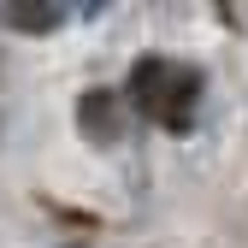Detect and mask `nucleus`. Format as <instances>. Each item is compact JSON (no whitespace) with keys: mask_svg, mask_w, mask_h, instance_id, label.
I'll use <instances>...</instances> for the list:
<instances>
[{"mask_svg":"<svg viewBox=\"0 0 248 248\" xmlns=\"http://www.w3.org/2000/svg\"><path fill=\"white\" fill-rule=\"evenodd\" d=\"M130 101L166 130H189L195 101H201V77L189 65H177V59H142L130 77Z\"/></svg>","mask_w":248,"mask_h":248,"instance_id":"nucleus-1","label":"nucleus"},{"mask_svg":"<svg viewBox=\"0 0 248 248\" xmlns=\"http://www.w3.org/2000/svg\"><path fill=\"white\" fill-rule=\"evenodd\" d=\"M12 30H59L65 24V6H6L0 12Z\"/></svg>","mask_w":248,"mask_h":248,"instance_id":"nucleus-2","label":"nucleus"},{"mask_svg":"<svg viewBox=\"0 0 248 248\" xmlns=\"http://www.w3.org/2000/svg\"><path fill=\"white\" fill-rule=\"evenodd\" d=\"M83 118L95 124V136H112V95H89L83 101Z\"/></svg>","mask_w":248,"mask_h":248,"instance_id":"nucleus-3","label":"nucleus"}]
</instances>
